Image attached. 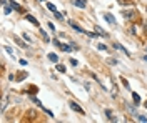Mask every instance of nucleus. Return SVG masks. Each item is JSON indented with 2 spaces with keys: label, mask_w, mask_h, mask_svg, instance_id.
Wrapping results in <instances>:
<instances>
[{
  "label": "nucleus",
  "mask_w": 147,
  "mask_h": 123,
  "mask_svg": "<svg viewBox=\"0 0 147 123\" xmlns=\"http://www.w3.org/2000/svg\"><path fill=\"white\" fill-rule=\"evenodd\" d=\"M94 28H95V32H97V33H99V37H104V38H105V37H109V33L105 32V30H102V28L99 27V25H95Z\"/></svg>",
  "instance_id": "7"
},
{
  "label": "nucleus",
  "mask_w": 147,
  "mask_h": 123,
  "mask_svg": "<svg viewBox=\"0 0 147 123\" xmlns=\"http://www.w3.org/2000/svg\"><path fill=\"white\" fill-rule=\"evenodd\" d=\"M7 103H8V96L3 95V98H2V105H0V112H3L7 108Z\"/></svg>",
  "instance_id": "9"
},
{
  "label": "nucleus",
  "mask_w": 147,
  "mask_h": 123,
  "mask_svg": "<svg viewBox=\"0 0 147 123\" xmlns=\"http://www.w3.org/2000/svg\"><path fill=\"white\" fill-rule=\"evenodd\" d=\"M69 106L72 108L74 112H77V113H80V115H84V110H82V108H80V106L77 105L75 101H69Z\"/></svg>",
  "instance_id": "2"
},
{
  "label": "nucleus",
  "mask_w": 147,
  "mask_h": 123,
  "mask_svg": "<svg viewBox=\"0 0 147 123\" xmlns=\"http://www.w3.org/2000/svg\"><path fill=\"white\" fill-rule=\"evenodd\" d=\"M23 38L27 40V42H32V38H30V35H28V33H23Z\"/></svg>",
  "instance_id": "28"
},
{
  "label": "nucleus",
  "mask_w": 147,
  "mask_h": 123,
  "mask_svg": "<svg viewBox=\"0 0 147 123\" xmlns=\"http://www.w3.org/2000/svg\"><path fill=\"white\" fill-rule=\"evenodd\" d=\"M57 72H60V73H65V67H64V65H57Z\"/></svg>",
  "instance_id": "23"
},
{
  "label": "nucleus",
  "mask_w": 147,
  "mask_h": 123,
  "mask_svg": "<svg viewBox=\"0 0 147 123\" xmlns=\"http://www.w3.org/2000/svg\"><path fill=\"white\" fill-rule=\"evenodd\" d=\"M122 15H124L127 20H136V18H137L136 10H124V12H122Z\"/></svg>",
  "instance_id": "1"
},
{
  "label": "nucleus",
  "mask_w": 147,
  "mask_h": 123,
  "mask_svg": "<svg viewBox=\"0 0 147 123\" xmlns=\"http://www.w3.org/2000/svg\"><path fill=\"white\" fill-rule=\"evenodd\" d=\"M136 117H137V120H139V122H146V123H147V117H146V115H136Z\"/></svg>",
  "instance_id": "19"
},
{
  "label": "nucleus",
  "mask_w": 147,
  "mask_h": 123,
  "mask_svg": "<svg viewBox=\"0 0 147 123\" xmlns=\"http://www.w3.org/2000/svg\"><path fill=\"white\" fill-rule=\"evenodd\" d=\"M144 105H146V108H147V101H146V103H144Z\"/></svg>",
  "instance_id": "34"
},
{
  "label": "nucleus",
  "mask_w": 147,
  "mask_h": 123,
  "mask_svg": "<svg viewBox=\"0 0 147 123\" xmlns=\"http://www.w3.org/2000/svg\"><path fill=\"white\" fill-rule=\"evenodd\" d=\"M70 45H72V47H74V50H79V45L75 43V42H70Z\"/></svg>",
  "instance_id": "29"
},
{
  "label": "nucleus",
  "mask_w": 147,
  "mask_h": 123,
  "mask_svg": "<svg viewBox=\"0 0 147 123\" xmlns=\"http://www.w3.org/2000/svg\"><path fill=\"white\" fill-rule=\"evenodd\" d=\"M40 35H42V38H44V42H50V38L47 37V33L44 32V30H40Z\"/></svg>",
  "instance_id": "17"
},
{
  "label": "nucleus",
  "mask_w": 147,
  "mask_h": 123,
  "mask_svg": "<svg viewBox=\"0 0 147 123\" xmlns=\"http://www.w3.org/2000/svg\"><path fill=\"white\" fill-rule=\"evenodd\" d=\"M54 13H55V17L59 18V20H62V18H64V17H62V13H59V12H54Z\"/></svg>",
  "instance_id": "30"
},
{
  "label": "nucleus",
  "mask_w": 147,
  "mask_h": 123,
  "mask_svg": "<svg viewBox=\"0 0 147 123\" xmlns=\"http://www.w3.org/2000/svg\"><path fill=\"white\" fill-rule=\"evenodd\" d=\"M72 3L75 7H80V8H85V7H87V2H85V0H72Z\"/></svg>",
  "instance_id": "6"
},
{
  "label": "nucleus",
  "mask_w": 147,
  "mask_h": 123,
  "mask_svg": "<svg viewBox=\"0 0 147 123\" xmlns=\"http://www.w3.org/2000/svg\"><path fill=\"white\" fill-rule=\"evenodd\" d=\"M122 85H124V87H125L127 90H130V87H129V82H127V80H124V78H122ZM130 92H132V90H130Z\"/></svg>",
  "instance_id": "24"
},
{
  "label": "nucleus",
  "mask_w": 147,
  "mask_h": 123,
  "mask_svg": "<svg viewBox=\"0 0 147 123\" xmlns=\"http://www.w3.org/2000/svg\"><path fill=\"white\" fill-rule=\"evenodd\" d=\"M105 115H107V118L110 120V122H117V118L112 115V112H110V110H105Z\"/></svg>",
  "instance_id": "14"
},
{
  "label": "nucleus",
  "mask_w": 147,
  "mask_h": 123,
  "mask_svg": "<svg viewBox=\"0 0 147 123\" xmlns=\"http://www.w3.org/2000/svg\"><path fill=\"white\" fill-rule=\"evenodd\" d=\"M13 40H15V42H17V43L20 45V47H22L23 50H27V45H25V42H22V40L18 38V37H13Z\"/></svg>",
  "instance_id": "12"
},
{
  "label": "nucleus",
  "mask_w": 147,
  "mask_h": 123,
  "mask_svg": "<svg viewBox=\"0 0 147 123\" xmlns=\"http://www.w3.org/2000/svg\"><path fill=\"white\" fill-rule=\"evenodd\" d=\"M70 65H72V67H77V65H79V62H77V60H74V58H72V60H70Z\"/></svg>",
  "instance_id": "26"
},
{
  "label": "nucleus",
  "mask_w": 147,
  "mask_h": 123,
  "mask_svg": "<svg viewBox=\"0 0 147 123\" xmlns=\"http://www.w3.org/2000/svg\"><path fill=\"white\" fill-rule=\"evenodd\" d=\"M60 48H62L64 52H74V50H72V48H74L72 45H65V43H62V45H60Z\"/></svg>",
  "instance_id": "13"
},
{
  "label": "nucleus",
  "mask_w": 147,
  "mask_h": 123,
  "mask_svg": "<svg viewBox=\"0 0 147 123\" xmlns=\"http://www.w3.org/2000/svg\"><path fill=\"white\" fill-rule=\"evenodd\" d=\"M69 25H70V27H72L74 30H75V32H79V33H85V35H87V32H85V30H84L82 27H79V25H77L75 22H69Z\"/></svg>",
  "instance_id": "3"
},
{
  "label": "nucleus",
  "mask_w": 147,
  "mask_h": 123,
  "mask_svg": "<svg viewBox=\"0 0 147 123\" xmlns=\"http://www.w3.org/2000/svg\"><path fill=\"white\" fill-rule=\"evenodd\" d=\"M115 2L120 3V5H132V3H134L132 0H115Z\"/></svg>",
  "instance_id": "16"
},
{
  "label": "nucleus",
  "mask_w": 147,
  "mask_h": 123,
  "mask_svg": "<svg viewBox=\"0 0 147 123\" xmlns=\"http://www.w3.org/2000/svg\"><path fill=\"white\" fill-rule=\"evenodd\" d=\"M97 48H99L100 52H107V47H105L104 43H99V45H97Z\"/></svg>",
  "instance_id": "20"
},
{
  "label": "nucleus",
  "mask_w": 147,
  "mask_h": 123,
  "mask_svg": "<svg viewBox=\"0 0 147 123\" xmlns=\"http://www.w3.org/2000/svg\"><path fill=\"white\" fill-rule=\"evenodd\" d=\"M40 2H47V0H40Z\"/></svg>",
  "instance_id": "35"
},
{
  "label": "nucleus",
  "mask_w": 147,
  "mask_h": 123,
  "mask_svg": "<svg viewBox=\"0 0 147 123\" xmlns=\"http://www.w3.org/2000/svg\"><path fill=\"white\" fill-rule=\"evenodd\" d=\"M10 7H12V8H13V10H17V12H23L22 5H18L17 2H13V0H10Z\"/></svg>",
  "instance_id": "8"
},
{
  "label": "nucleus",
  "mask_w": 147,
  "mask_h": 123,
  "mask_svg": "<svg viewBox=\"0 0 147 123\" xmlns=\"http://www.w3.org/2000/svg\"><path fill=\"white\" fill-rule=\"evenodd\" d=\"M23 78H27V73H22V75H18V78H17V80H18V82H22Z\"/></svg>",
  "instance_id": "25"
},
{
  "label": "nucleus",
  "mask_w": 147,
  "mask_h": 123,
  "mask_svg": "<svg viewBox=\"0 0 147 123\" xmlns=\"http://www.w3.org/2000/svg\"><path fill=\"white\" fill-rule=\"evenodd\" d=\"M25 20H28L30 23H34V25H39V22H37V18H35L34 15H30V13H27V15H25Z\"/></svg>",
  "instance_id": "10"
},
{
  "label": "nucleus",
  "mask_w": 147,
  "mask_h": 123,
  "mask_svg": "<svg viewBox=\"0 0 147 123\" xmlns=\"http://www.w3.org/2000/svg\"><path fill=\"white\" fill-rule=\"evenodd\" d=\"M132 98H134V101H136V105H141V96L137 95L136 92H132Z\"/></svg>",
  "instance_id": "15"
},
{
  "label": "nucleus",
  "mask_w": 147,
  "mask_h": 123,
  "mask_svg": "<svg viewBox=\"0 0 147 123\" xmlns=\"http://www.w3.org/2000/svg\"><path fill=\"white\" fill-rule=\"evenodd\" d=\"M144 60H146V62H147V57H144Z\"/></svg>",
  "instance_id": "33"
},
{
  "label": "nucleus",
  "mask_w": 147,
  "mask_h": 123,
  "mask_svg": "<svg viewBox=\"0 0 147 123\" xmlns=\"http://www.w3.org/2000/svg\"><path fill=\"white\" fill-rule=\"evenodd\" d=\"M146 10H147V8H146Z\"/></svg>",
  "instance_id": "36"
},
{
  "label": "nucleus",
  "mask_w": 147,
  "mask_h": 123,
  "mask_svg": "<svg viewBox=\"0 0 147 123\" xmlns=\"http://www.w3.org/2000/svg\"><path fill=\"white\" fill-rule=\"evenodd\" d=\"M3 50H5L7 53H8V55H12V57H13V52H12V48H10V47H7V45H5V47H3Z\"/></svg>",
  "instance_id": "22"
},
{
  "label": "nucleus",
  "mask_w": 147,
  "mask_h": 123,
  "mask_svg": "<svg viewBox=\"0 0 147 123\" xmlns=\"http://www.w3.org/2000/svg\"><path fill=\"white\" fill-rule=\"evenodd\" d=\"M144 30H146V32H147V22L144 23Z\"/></svg>",
  "instance_id": "32"
},
{
  "label": "nucleus",
  "mask_w": 147,
  "mask_h": 123,
  "mask_svg": "<svg viewBox=\"0 0 147 123\" xmlns=\"http://www.w3.org/2000/svg\"><path fill=\"white\" fill-rule=\"evenodd\" d=\"M107 63H109V65H112V67H114V65H117L119 62L115 60V58H109V60H107Z\"/></svg>",
  "instance_id": "21"
},
{
  "label": "nucleus",
  "mask_w": 147,
  "mask_h": 123,
  "mask_svg": "<svg viewBox=\"0 0 147 123\" xmlns=\"http://www.w3.org/2000/svg\"><path fill=\"white\" fill-rule=\"evenodd\" d=\"M104 18H105V22H109L110 25H115V17H114L112 13H104Z\"/></svg>",
  "instance_id": "4"
},
{
  "label": "nucleus",
  "mask_w": 147,
  "mask_h": 123,
  "mask_svg": "<svg viewBox=\"0 0 147 123\" xmlns=\"http://www.w3.org/2000/svg\"><path fill=\"white\" fill-rule=\"evenodd\" d=\"M114 47H115L117 50H120V52H122V53H124V55H127V57H132V55H130V52L127 50L125 47H122V45H120V43H114Z\"/></svg>",
  "instance_id": "5"
},
{
  "label": "nucleus",
  "mask_w": 147,
  "mask_h": 123,
  "mask_svg": "<svg viewBox=\"0 0 147 123\" xmlns=\"http://www.w3.org/2000/svg\"><path fill=\"white\" fill-rule=\"evenodd\" d=\"M146 50H147V48H146Z\"/></svg>",
  "instance_id": "37"
},
{
  "label": "nucleus",
  "mask_w": 147,
  "mask_h": 123,
  "mask_svg": "<svg viewBox=\"0 0 147 123\" xmlns=\"http://www.w3.org/2000/svg\"><path fill=\"white\" fill-rule=\"evenodd\" d=\"M49 28H50L52 32H55V25H54V23H52V22H49Z\"/></svg>",
  "instance_id": "27"
},
{
  "label": "nucleus",
  "mask_w": 147,
  "mask_h": 123,
  "mask_svg": "<svg viewBox=\"0 0 147 123\" xmlns=\"http://www.w3.org/2000/svg\"><path fill=\"white\" fill-rule=\"evenodd\" d=\"M47 57H49V60H50V62H54V63H59V57H57L55 53H49Z\"/></svg>",
  "instance_id": "11"
},
{
  "label": "nucleus",
  "mask_w": 147,
  "mask_h": 123,
  "mask_svg": "<svg viewBox=\"0 0 147 123\" xmlns=\"http://www.w3.org/2000/svg\"><path fill=\"white\" fill-rule=\"evenodd\" d=\"M47 8H49V10H50V12H57L55 5H54V3H50V2H49V3H47Z\"/></svg>",
  "instance_id": "18"
},
{
  "label": "nucleus",
  "mask_w": 147,
  "mask_h": 123,
  "mask_svg": "<svg viewBox=\"0 0 147 123\" xmlns=\"http://www.w3.org/2000/svg\"><path fill=\"white\" fill-rule=\"evenodd\" d=\"M54 45H55V47H59V48H60V45H62V43H60L59 40H54Z\"/></svg>",
  "instance_id": "31"
}]
</instances>
